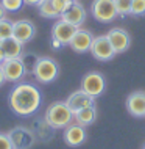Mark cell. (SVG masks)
I'll list each match as a JSON object with an SVG mask.
<instances>
[{
	"label": "cell",
	"instance_id": "6da1fadb",
	"mask_svg": "<svg viewBox=\"0 0 145 149\" xmlns=\"http://www.w3.org/2000/svg\"><path fill=\"white\" fill-rule=\"evenodd\" d=\"M41 91L31 83H19L10 94V107L14 113L21 116H30L36 113L41 105Z\"/></svg>",
	"mask_w": 145,
	"mask_h": 149
},
{
	"label": "cell",
	"instance_id": "7a4b0ae2",
	"mask_svg": "<svg viewBox=\"0 0 145 149\" xmlns=\"http://www.w3.org/2000/svg\"><path fill=\"white\" fill-rule=\"evenodd\" d=\"M45 123L53 129H66L74 123V111L66 102H53L45 111Z\"/></svg>",
	"mask_w": 145,
	"mask_h": 149
},
{
	"label": "cell",
	"instance_id": "3957f363",
	"mask_svg": "<svg viewBox=\"0 0 145 149\" xmlns=\"http://www.w3.org/2000/svg\"><path fill=\"white\" fill-rule=\"evenodd\" d=\"M59 74V66L53 58L50 57H39L38 63H36L33 75L39 83H50L58 77Z\"/></svg>",
	"mask_w": 145,
	"mask_h": 149
},
{
	"label": "cell",
	"instance_id": "277c9868",
	"mask_svg": "<svg viewBox=\"0 0 145 149\" xmlns=\"http://www.w3.org/2000/svg\"><path fill=\"white\" fill-rule=\"evenodd\" d=\"M91 13L100 24H111L117 17L114 0H94L91 5Z\"/></svg>",
	"mask_w": 145,
	"mask_h": 149
},
{
	"label": "cell",
	"instance_id": "5b68a950",
	"mask_svg": "<svg viewBox=\"0 0 145 149\" xmlns=\"http://www.w3.org/2000/svg\"><path fill=\"white\" fill-rule=\"evenodd\" d=\"M104 88H106V80L100 72H87L81 80V90L84 93H87L92 97H98L103 94Z\"/></svg>",
	"mask_w": 145,
	"mask_h": 149
},
{
	"label": "cell",
	"instance_id": "8992f818",
	"mask_svg": "<svg viewBox=\"0 0 145 149\" xmlns=\"http://www.w3.org/2000/svg\"><path fill=\"white\" fill-rule=\"evenodd\" d=\"M89 52L92 54V57L95 60H98V61H111L115 57V52L112 49V46H111V42H109L106 35L94 38Z\"/></svg>",
	"mask_w": 145,
	"mask_h": 149
},
{
	"label": "cell",
	"instance_id": "52a82bcc",
	"mask_svg": "<svg viewBox=\"0 0 145 149\" xmlns=\"http://www.w3.org/2000/svg\"><path fill=\"white\" fill-rule=\"evenodd\" d=\"M78 29L80 27L72 25V24L66 22L64 19L59 17L52 27V39H56L58 42H61V46H69Z\"/></svg>",
	"mask_w": 145,
	"mask_h": 149
},
{
	"label": "cell",
	"instance_id": "ba28073f",
	"mask_svg": "<svg viewBox=\"0 0 145 149\" xmlns=\"http://www.w3.org/2000/svg\"><path fill=\"white\" fill-rule=\"evenodd\" d=\"M108 39H109L112 49H114L115 54H123L125 50L130 49L131 46V36L125 29H119V27H114L106 33Z\"/></svg>",
	"mask_w": 145,
	"mask_h": 149
},
{
	"label": "cell",
	"instance_id": "9c48e42d",
	"mask_svg": "<svg viewBox=\"0 0 145 149\" xmlns=\"http://www.w3.org/2000/svg\"><path fill=\"white\" fill-rule=\"evenodd\" d=\"M3 72H5L6 82H19L25 75V66H23L22 58H6L2 63Z\"/></svg>",
	"mask_w": 145,
	"mask_h": 149
},
{
	"label": "cell",
	"instance_id": "30bf717a",
	"mask_svg": "<svg viewBox=\"0 0 145 149\" xmlns=\"http://www.w3.org/2000/svg\"><path fill=\"white\" fill-rule=\"evenodd\" d=\"M36 35V27L34 24L28 19H21V21L13 22V36L22 44L30 42Z\"/></svg>",
	"mask_w": 145,
	"mask_h": 149
},
{
	"label": "cell",
	"instance_id": "8fae6325",
	"mask_svg": "<svg viewBox=\"0 0 145 149\" xmlns=\"http://www.w3.org/2000/svg\"><path fill=\"white\" fill-rule=\"evenodd\" d=\"M86 16H87V13H86V10H84V6L78 2V0H74L72 5L61 14V19L72 24V25L80 27L84 24V21H86Z\"/></svg>",
	"mask_w": 145,
	"mask_h": 149
},
{
	"label": "cell",
	"instance_id": "7c38bea8",
	"mask_svg": "<svg viewBox=\"0 0 145 149\" xmlns=\"http://www.w3.org/2000/svg\"><path fill=\"white\" fill-rule=\"evenodd\" d=\"M92 41H94V35L91 33L89 30H84V29H78L76 33L74 35L70 41V49L75 50L76 54H84V52L91 50Z\"/></svg>",
	"mask_w": 145,
	"mask_h": 149
},
{
	"label": "cell",
	"instance_id": "4fadbf2b",
	"mask_svg": "<svg viewBox=\"0 0 145 149\" xmlns=\"http://www.w3.org/2000/svg\"><path fill=\"white\" fill-rule=\"evenodd\" d=\"M66 104L69 105L70 110L75 113V111L81 110V108L95 105V97L89 96L87 93H84L83 90H76V91H74L69 97L66 99Z\"/></svg>",
	"mask_w": 145,
	"mask_h": 149
},
{
	"label": "cell",
	"instance_id": "5bb4252c",
	"mask_svg": "<svg viewBox=\"0 0 145 149\" xmlns=\"http://www.w3.org/2000/svg\"><path fill=\"white\" fill-rule=\"evenodd\" d=\"M84 140H86V127L80 126L76 123H72L64 129V141L69 146L76 148L80 144H83Z\"/></svg>",
	"mask_w": 145,
	"mask_h": 149
},
{
	"label": "cell",
	"instance_id": "9a60e30c",
	"mask_svg": "<svg viewBox=\"0 0 145 149\" xmlns=\"http://www.w3.org/2000/svg\"><path fill=\"white\" fill-rule=\"evenodd\" d=\"M8 135H10L14 149H27V148H30L34 141L33 134L25 127H16L11 132H8Z\"/></svg>",
	"mask_w": 145,
	"mask_h": 149
},
{
	"label": "cell",
	"instance_id": "2e32d148",
	"mask_svg": "<svg viewBox=\"0 0 145 149\" xmlns=\"http://www.w3.org/2000/svg\"><path fill=\"white\" fill-rule=\"evenodd\" d=\"M126 110L133 116H145V91H134L126 97Z\"/></svg>",
	"mask_w": 145,
	"mask_h": 149
},
{
	"label": "cell",
	"instance_id": "e0dca14e",
	"mask_svg": "<svg viewBox=\"0 0 145 149\" xmlns=\"http://www.w3.org/2000/svg\"><path fill=\"white\" fill-rule=\"evenodd\" d=\"M0 47L5 52L6 58H19V57H22V54H23V44L21 41H17L14 36L2 39V41H0Z\"/></svg>",
	"mask_w": 145,
	"mask_h": 149
},
{
	"label": "cell",
	"instance_id": "ac0fdd59",
	"mask_svg": "<svg viewBox=\"0 0 145 149\" xmlns=\"http://www.w3.org/2000/svg\"><path fill=\"white\" fill-rule=\"evenodd\" d=\"M95 118H97L95 105L81 108V110H78V111H75V113H74V121L76 124H80V126H83V127L91 126V124L95 121Z\"/></svg>",
	"mask_w": 145,
	"mask_h": 149
},
{
	"label": "cell",
	"instance_id": "d6986e66",
	"mask_svg": "<svg viewBox=\"0 0 145 149\" xmlns=\"http://www.w3.org/2000/svg\"><path fill=\"white\" fill-rule=\"evenodd\" d=\"M39 8V14L45 19H59V14L56 13V10L52 5V0H42L38 5Z\"/></svg>",
	"mask_w": 145,
	"mask_h": 149
},
{
	"label": "cell",
	"instance_id": "ffe728a7",
	"mask_svg": "<svg viewBox=\"0 0 145 149\" xmlns=\"http://www.w3.org/2000/svg\"><path fill=\"white\" fill-rule=\"evenodd\" d=\"M131 3H133V0H114L117 16H120V17L130 16L131 14Z\"/></svg>",
	"mask_w": 145,
	"mask_h": 149
},
{
	"label": "cell",
	"instance_id": "44dd1931",
	"mask_svg": "<svg viewBox=\"0 0 145 149\" xmlns=\"http://www.w3.org/2000/svg\"><path fill=\"white\" fill-rule=\"evenodd\" d=\"M22 61H23V66H25V71L27 72H33L36 63H38L39 57L36 54H33V52H28V54H22Z\"/></svg>",
	"mask_w": 145,
	"mask_h": 149
},
{
	"label": "cell",
	"instance_id": "7402d4cb",
	"mask_svg": "<svg viewBox=\"0 0 145 149\" xmlns=\"http://www.w3.org/2000/svg\"><path fill=\"white\" fill-rule=\"evenodd\" d=\"M10 36H13V22L3 19V21H0V41L10 38Z\"/></svg>",
	"mask_w": 145,
	"mask_h": 149
},
{
	"label": "cell",
	"instance_id": "603a6c76",
	"mask_svg": "<svg viewBox=\"0 0 145 149\" xmlns=\"http://www.w3.org/2000/svg\"><path fill=\"white\" fill-rule=\"evenodd\" d=\"M131 16H145V0H133Z\"/></svg>",
	"mask_w": 145,
	"mask_h": 149
},
{
	"label": "cell",
	"instance_id": "cb8c5ba5",
	"mask_svg": "<svg viewBox=\"0 0 145 149\" xmlns=\"http://www.w3.org/2000/svg\"><path fill=\"white\" fill-rule=\"evenodd\" d=\"M6 11H19L23 5V0H0Z\"/></svg>",
	"mask_w": 145,
	"mask_h": 149
},
{
	"label": "cell",
	"instance_id": "d4e9b609",
	"mask_svg": "<svg viewBox=\"0 0 145 149\" xmlns=\"http://www.w3.org/2000/svg\"><path fill=\"white\" fill-rule=\"evenodd\" d=\"M72 2H74V0H52V5H53L56 13H58L59 17H61V14L72 5Z\"/></svg>",
	"mask_w": 145,
	"mask_h": 149
},
{
	"label": "cell",
	"instance_id": "484cf974",
	"mask_svg": "<svg viewBox=\"0 0 145 149\" xmlns=\"http://www.w3.org/2000/svg\"><path fill=\"white\" fill-rule=\"evenodd\" d=\"M0 149H14L8 134H2V132H0Z\"/></svg>",
	"mask_w": 145,
	"mask_h": 149
},
{
	"label": "cell",
	"instance_id": "4316f807",
	"mask_svg": "<svg viewBox=\"0 0 145 149\" xmlns=\"http://www.w3.org/2000/svg\"><path fill=\"white\" fill-rule=\"evenodd\" d=\"M6 13H8V11L5 10V8H3V5H2V3H0V21H3V19H6Z\"/></svg>",
	"mask_w": 145,
	"mask_h": 149
},
{
	"label": "cell",
	"instance_id": "83f0119b",
	"mask_svg": "<svg viewBox=\"0 0 145 149\" xmlns=\"http://www.w3.org/2000/svg\"><path fill=\"white\" fill-rule=\"evenodd\" d=\"M5 82H6V79H5V72H3V68H2V64H0V86H2Z\"/></svg>",
	"mask_w": 145,
	"mask_h": 149
},
{
	"label": "cell",
	"instance_id": "f1b7e54d",
	"mask_svg": "<svg viewBox=\"0 0 145 149\" xmlns=\"http://www.w3.org/2000/svg\"><path fill=\"white\" fill-rule=\"evenodd\" d=\"M41 2H42V0H23V3H25V5H36V6H38Z\"/></svg>",
	"mask_w": 145,
	"mask_h": 149
},
{
	"label": "cell",
	"instance_id": "f546056e",
	"mask_svg": "<svg viewBox=\"0 0 145 149\" xmlns=\"http://www.w3.org/2000/svg\"><path fill=\"white\" fill-rule=\"evenodd\" d=\"M6 60V57H5V52L2 50V47H0V64H2L3 61Z\"/></svg>",
	"mask_w": 145,
	"mask_h": 149
},
{
	"label": "cell",
	"instance_id": "4dcf8cb0",
	"mask_svg": "<svg viewBox=\"0 0 145 149\" xmlns=\"http://www.w3.org/2000/svg\"><path fill=\"white\" fill-rule=\"evenodd\" d=\"M52 44H53V47H63L61 42H58L56 39H52Z\"/></svg>",
	"mask_w": 145,
	"mask_h": 149
},
{
	"label": "cell",
	"instance_id": "1f68e13d",
	"mask_svg": "<svg viewBox=\"0 0 145 149\" xmlns=\"http://www.w3.org/2000/svg\"><path fill=\"white\" fill-rule=\"evenodd\" d=\"M144 149H145V146H144Z\"/></svg>",
	"mask_w": 145,
	"mask_h": 149
}]
</instances>
